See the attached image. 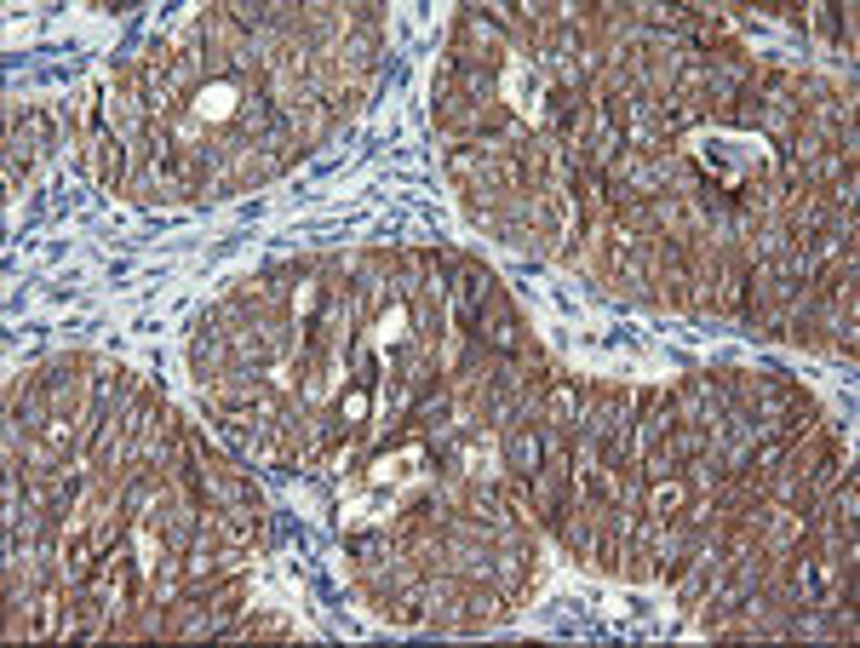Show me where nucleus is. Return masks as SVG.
<instances>
[{"label":"nucleus","instance_id":"obj_3","mask_svg":"<svg viewBox=\"0 0 860 648\" xmlns=\"http://www.w3.org/2000/svg\"><path fill=\"white\" fill-rule=\"evenodd\" d=\"M401 333H408V310H401V305H391L385 316H378V344H396Z\"/></svg>","mask_w":860,"mask_h":648},{"label":"nucleus","instance_id":"obj_1","mask_svg":"<svg viewBox=\"0 0 860 648\" xmlns=\"http://www.w3.org/2000/svg\"><path fill=\"white\" fill-rule=\"evenodd\" d=\"M505 98H511L517 110L540 115V98H545V69L534 58H511L505 64Z\"/></svg>","mask_w":860,"mask_h":648},{"label":"nucleus","instance_id":"obj_2","mask_svg":"<svg viewBox=\"0 0 860 648\" xmlns=\"http://www.w3.org/2000/svg\"><path fill=\"white\" fill-rule=\"evenodd\" d=\"M236 104H241V87H236V81H213V87L195 92V115H201V121H230Z\"/></svg>","mask_w":860,"mask_h":648}]
</instances>
